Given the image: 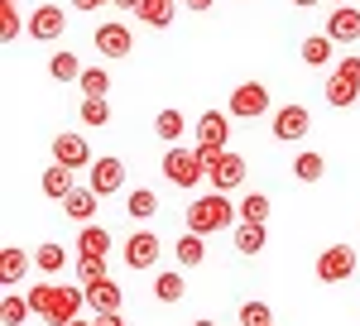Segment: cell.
Segmentation results:
<instances>
[{
	"label": "cell",
	"instance_id": "21",
	"mask_svg": "<svg viewBox=\"0 0 360 326\" xmlns=\"http://www.w3.org/2000/svg\"><path fill=\"white\" fill-rule=\"evenodd\" d=\"M44 197H53V202H68L72 197V168H63V163H53L49 173H44Z\"/></svg>",
	"mask_w": 360,
	"mask_h": 326
},
{
	"label": "cell",
	"instance_id": "38",
	"mask_svg": "<svg viewBox=\"0 0 360 326\" xmlns=\"http://www.w3.org/2000/svg\"><path fill=\"white\" fill-rule=\"evenodd\" d=\"M336 72H341V77H351V82H360V58H341V63H336Z\"/></svg>",
	"mask_w": 360,
	"mask_h": 326
},
{
	"label": "cell",
	"instance_id": "14",
	"mask_svg": "<svg viewBox=\"0 0 360 326\" xmlns=\"http://www.w3.org/2000/svg\"><path fill=\"white\" fill-rule=\"evenodd\" d=\"M207 178H212V192H231V188H240V183H245V159L226 149L221 163H217V168H212Z\"/></svg>",
	"mask_w": 360,
	"mask_h": 326
},
{
	"label": "cell",
	"instance_id": "10",
	"mask_svg": "<svg viewBox=\"0 0 360 326\" xmlns=\"http://www.w3.org/2000/svg\"><path fill=\"white\" fill-rule=\"evenodd\" d=\"M96 48L106 58H130L135 39H130V29L120 25V20H106V25H96Z\"/></svg>",
	"mask_w": 360,
	"mask_h": 326
},
{
	"label": "cell",
	"instance_id": "36",
	"mask_svg": "<svg viewBox=\"0 0 360 326\" xmlns=\"http://www.w3.org/2000/svg\"><path fill=\"white\" fill-rule=\"evenodd\" d=\"M77 278H82V288H86V283H101V278H106V259H96V254H77Z\"/></svg>",
	"mask_w": 360,
	"mask_h": 326
},
{
	"label": "cell",
	"instance_id": "25",
	"mask_svg": "<svg viewBox=\"0 0 360 326\" xmlns=\"http://www.w3.org/2000/svg\"><path fill=\"white\" fill-rule=\"evenodd\" d=\"M125 211H130V221H149L154 211H159V192H149V188H135L130 197H125Z\"/></svg>",
	"mask_w": 360,
	"mask_h": 326
},
{
	"label": "cell",
	"instance_id": "18",
	"mask_svg": "<svg viewBox=\"0 0 360 326\" xmlns=\"http://www.w3.org/2000/svg\"><path fill=\"white\" fill-rule=\"evenodd\" d=\"M25 269H29V254H25V249H15V244H5V249H0V283L15 288V283L25 278Z\"/></svg>",
	"mask_w": 360,
	"mask_h": 326
},
{
	"label": "cell",
	"instance_id": "26",
	"mask_svg": "<svg viewBox=\"0 0 360 326\" xmlns=\"http://www.w3.org/2000/svg\"><path fill=\"white\" fill-rule=\"evenodd\" d=\"M77 115H82V125H91V130H101V125L111 120V101H106V96H82V106H77Z\"/></svg>",
	"mask_w": 360,
	"mask_h": 326
},
{
	"label": "cell",
	"instance_id": "43",
	"mask_svg": "<svg viewBox=\"0 0 360 326\" xmlns=\"http://www.w3.org/2000/svg\"><path fill=\"white\" fill-rule=\"evenodd\" d=\"M72 326H96V322H82V317H77V322H72Z\"/></svg>",
	"mask_w": 360,
	"mask_h": 326
},
{
	"label": "cell",
	"instance_id": "3",
	"mask_svg": "<svg viewBox=\"0 0 360 326\" xmlns=\"http://www.w3.org/2000/svg\"><path fill=\"white\" fill-rule=\"evenodd\" d=\"M164 178L173 183V188H197L202 178H207V168L197 163V149H168L164 154Z\"/></svg>",
	"mask_w": 360,
	"mask_h": 326
},
{
	"label": "cell",
	"instance_id": "11",
	"mask_svg": "<svg viewBox=\"0 0 360 326\" xmlns=\"http://www.w3.org/2000/svg\"><path fill=\"white\" fill-rule=\"evenodd\" d=\"M63 29H68V15H63L58 5H39V10L29 15V34H34L39 44H53Z\"/></svg>",
	"mask_w": 360,
	"mask_h": 326
},
{
	"label": "cell",
	"instance_id": "15",
	"mask_svg": "<svg viewBox=\"0 0 360 326\" xmlns=\"http://www.w3.org/2000/svg\"><path fill=\"white\" fill-rule=\"evenodd\" d=\"M86 307L101 317V312H120L125 307V293L115 288V278H101V283H86Z\"/></svg>",
	"mask_w": 360,
	"mask_h": 326
},
{
	"label": "cell",
	"instance_id": "29",
	"mask_svg": "<svg viewBox=\"0 0 360 326\" xmlns=\"http://www.w3.org/2000/svg\"><path fill=\"white\" fill-rule=\"evenodd\" d=\"M29 317H34L29 298H20V293H5V302H0V322H5V326H25Z\"/></svg>",
	"mask_w": 360,
	"mask_h": 326
},
{
	"label": "cell",
	"instance_id": "30",
	"mask_svg": "<svg viewBox=\"0 0 360 326\" xmlns=\"http://www.w3.org/2000/svg\"><path fill=\"white\" fill-rule=\"evenodd\" d=\"M49 77L53 82H82V63H77V53H53L49 58Z\"/></svg>",
	"mask_w": 360,
	"mask_h": 326
},
{
	"label": "cell",
	"instance_id": "41",
	"mask_svg": "<svg viewBox=\"0 0 360 326\" xmlns=\"http://www.w3.org/2000/svg\"><path fill=\"white\" fill-rule=\"evenodd\" d=\"M183 5H188V10H197V15H202V10H212V0H183Z\"/></svg>",
	"mask_w": 360,
	"mask_h": 326
},
{
	"label": "cell",
	"instance_id": "33",
	"mask_svg": "<svg viewBox=\"0 0 360 326\" xmlns=\"http://www.w3.org/2000/svg\"><path fill=\"white\" fill-rule=\"evenodd\" d=\"M240 221H259V226H264V221H269V197H264V192H245V197H240Z\"/></svg>",
	"mask_w": 360,
	"mask_h": 326
},
{
	"label": "cell",
	"instance_id": "20",
	"mask_svg": "<svg viewBox=\"0 0 360 326\" xmlns=\"http://www.w3.org/2000/svg\"><path fill=\"white\" fill-rule=\"evenodd\" d=\"M77 254H96V259H106V254H111V230H106V226H82V235H77Z\"/></svg>",
	"mask_w": 360,
	"mask_h": 326
},
{
	"label": "cell",
	"instance_id": "39",
	"mask_svg": "<svg viewBox=\"0 0 360 326\" xmlns=\"http://www.w3.org/2000/svg\"><path fill=\"white\" fill-rule=\"evenodd\" d=\"M91 322H96V326H125V322H120V312H101V317H91Z\"/></svg>",
	"mask_w": 360,
	"mask_h": 326
},
{
	"label": "cell",
	"instance_id": "22",
	"mask_svg": "<svg viewBox=\"0 0 360 326\" xmlns=\"http://www.w3.org/2000/svg\"><path fill=\"white\" fill-rule=\"evenodd\" d=\"M356 96H360V82H351V77H341V72H332V77H327V101H332L336 110L356 106Z\"/></svg>",
	"mask_w": 360,
	"mask_h": 326
},
{
	"label": "cell",
	"instance_id": "4",
	"mask_svg": "<svg viewBox=\"0 0 360 326\" xmlns=\"http://www.w3.org/2000/svg\"><path fill=\"white\" fill-rule=\"evenodd\" d=\"M312 269H317L322 283H341V278H351V273H356V249H351V244H332V249H322V254H317V264H312Z\"/></svg>",
	"mask_w": 360,
	"mask_h": 326
},
{
	"label": "cell",
	"instance_id": "42",
	"mask_svg": "<svg viewBox=\"0 0 360 326\" xmlns=\"http://www.w3.org/2000/svg\"><path fill=\"white\" fill-rule=\"evenodd\" d=\"M293 5H298V10H312V5H322V0H293Z\"/></svg>",
	"mask_w": 360,
	"mask_h": 326
},
{
	"label": "cell",
	"instance_id": "9",
	"mask_svg": "<svg viewBox=\"0 0 360 326\" xmlns=\"http://www.w3.org/2000/svg\"><path fill=\"white\" fill-rule=\"evenodd\" d=\"M53 163H63V168H91V149H86V139L82 135H53Z\"/></svg>",
	"mask_w": 360,
	"mask_h": 326
},
{
	"label": "cell",
	"instance_id": "24",
	"mask_svg": "<svg viewBox=\"0 0 360 326\" xmlns=\"http://www.w3.org/2000/svg\"><path fill=\"white\" fill-rule=\"evenodd\" d=\"M173 5H178V0H139V20H144V25H154V29H168L173 25Z\"/></svg>",
	"mask_w": 360,
	"mask_h": 326
},
{
	"label": "cell",
	"instance_id": "12",
	"mask_svg": "<svg viewBox=\"0 0 360 326\" xmlns=\"http://www.w3.org/2000/svg\"><path fill=\"white\" fill-rule=\"evenodd\" d=\"M307 125H312L307 106H283V110H274V139H283V144L303 139V135H307Z\"/></svg>",
	"mask_w": 360,
	"mask_h": 326
},
{
	"label": "cell",
	"instance_id": "35",
	"mask_svg": "<svg viewBox=\"0 0 360 326\" xmlns=\"http://www.w3.org/2000/svg\"><path fill=\"white\" fill-rule=\"evenodd\" d=\"M77 86H82V96H106V91H111V77H106L101 67H82V82H77Z\"/></svg>",
	"mask_w": 360,
	"mask_h": 326
},
{
	"label": "cell",
	"instance_id": "17",
	"mask_svg": "<svg viewBox=\"0 0 360 326\" xmlns=\"http://www.w3.org/2000/svg\"><path fill=\"white\" fill-rule=\"evenodd\" d=\"M183 130H188V120H183V110H178V106H168V110H159V115H154V135L164 139L168 149L183 139Z\"/></svg>",
	"mask_w": 360,
	"mask_h": 326
},
{
	"label": "cell",
	"instance_id": "13",
	"mask_svg": "<svg viewBox=\"0 0 360 326\" xmlns=\"http://www.w3.org/2000/svg\"><path fill=\"white\" fill-rule=\"evenodd\" d=\"M226 139H231V120H226V110H202V115H197V144L226 149Z\"/></svg>",
	"mask_w": 360,
	"mask_h": 326
},
{
	"label": "cell",
	"instance_id": "1",
	"mask_svg": "<svg viewBox=\"0 0 360 326\" xmlns=\"http://www.w3.org/2000/svg\"><path fill=\"white\" fill-rule=\"evenodd\" d=\"M29 307H34L49 326H72V322H77V312L86 307V288L44 283V288H29Z\"/></svg>",
	"mask_w": 360,
	"mask_h": 326
},
{
	"label": "cell",
	"instance_id": "16",
	"mask_svg": "<svg viewBox=\"0 0 360 326\" xmlns=\"http://www.w3.org/2000/svg\"><path fill=\"white\" fill-rule=\"evenodd\" d=\"M96 192L91 188H72V197L63 202V216H72V221H82V226H91V216H96Z\"/></svg>",
	"mask_w": 360,
	"mask_h": 326
},
{
	"label": "cell",
	"instance_id": "37",
	"mask_svg": "<svg viewBox=\"0 0 360 326\" xmlns=\"http://www.w3.org/2000/svg\"><path fill=\"white\" fill-rule=\"evenodd\" d=\"M0 20H5V25H0V39L10 44V39L20 34V10H15V0H0Z\"/></svg>",
	"mask_w": 360,
	"mask_h": 326
},
{
	"label": "cell",
	"instance_id": "2",
	"mask_svg": "<svg viewBox=\"0 0 360 326\" xmlns=\"http://www.w3.org/2000/svg\"><path fill=\"white\" fill-rule=\"evenodd\" d=\"M236 221H240V207H231L226 192L193 197V207H188V230H193V235H217V230L236 226Z\"/></svg>",
	"mask_w": 360,
	"mask_h": 326
},
{
	"label": "cell",
	"instance_id": "8",
	"mask_svg": "<svg viewBox=\"0 0 360 326\" xmlns=\"http://www.w3.org/2000/svg\"><path fill=\"white\" fill-rule=\"evenodd\" d=\"M327 39L332 44H360V5H336L327 15Z\"/></svg>",
	"mask_w": 360,
	"mask_h": 326
},
{
	"label": "cell",
	"instance_id": "28",
	"mask_svg": "<svg viewBox=\"0 0 360 326\" xmlns=\"http://www.w3.org/2000/svg\"><path fill=\"white\" fill-rule=\"evenodd\" d=\"M183 293H188V283H183V273L164 269L159 278H154V298H159V302H183Z\"/></svg>",
	"mask_w": 360,
	"mask_h": 326
},
{
	"label": "cell",
	"instance_id": "32",
	"mask_svg": "<svg viewBox=\"0 0 360 326\" xmlns=\"http://www.w3.org/2000/svg\"><path fill=\"white\" fill-rule=\"evenodd\" d=\"M322 173H327V159L322 154H298V163H293V178L298 183H317Z\"/></svg>",
	"mask_w": 360,
	"mask_h": 326
},
{
	"label": "cell",
	"instance_id": "40",
	"mask_svg": "<svg viewBox=\"0 0 360 326\" xmlns=\"http://www.w3.org/2000/svg\"><path fill=\"white\" fill-rule=\"evenodd\" d=\"M101 5H111V0H72V10H101Z\"/></svg>",
	"mask_w": 360,
	"mask_h": 326
},
{
	"label": "cell",
	"instance_id": "27",
	"mask_svg": "<svg viewBox=\"0 0 360 326\" xmlns=\"http://www.w3.org/2000/svg\"><path fill=\"white\" fill-rule=\"evenodd\" d=\"M236 249H240V254H259V249H264V226H259V221H240V226H236Z\"/></svg>",
	"mask_w": 360,
	"mask_h": 326
},
{
	"label": "cell",
	"instance_id": "44",
	"mask_svg": "<svg viewBox=\"0 0 360 326\" xmlns=\"http://www.w3.org/2000/svg\"><path fill=\"white\" fill-rule=\"evenodd\" d=\"M193 326H217V322H193Z\"/></svg>",
	"mask_w": 360,
	"mask_h": 326
},
{
	"label": "cell",
	"instance_id": "5",
	"mask_svg": "<svg viewBox=\"0 0 360 326\" xmlns=\"http://www.w3.org/2000/svg\"><path fill=\"white\" fill-rule=\"evenodd\" d=\"M231 115H240V120H255V115H264L269 110V91H264V82H240L236 91H231Z\"/></svg>",
	"mask_w": 360,
	"mask_h": 326
},
{
	"label": "cell",
	"instance_id": "45",
	"mask_svg": "<svg viewBox=\"0 0 360 326\" xmlns=\"http://www.w3.org/2000/svg\"><path fill=\"white\" fill-rule=\"evenodd\" d=\"M332 5H351V0H332Z\"/></svg>",
	"mask_w": 360,
	"mask_h": 326
},
{
	"label": "cell",
	"instance_id": "34",
	"mask_svg": "<svg viewBox=\"0 0 360 326\" xmlns=\"http://www.w3.org/2000/svg\"><path fill=\"white\" fill-rule=\"evenodd\" d=\"M240 326H274V312H269V302H240Z\"/></svg>",
	"mask_w": 360,
	"mask_h": 326
},
{
	"label": "cell",
	"instance_id": "23",
	"mask_svg": "<svg viewBox=\"0 0 360 326\" xmlns=\"http://www.w3.org/2000/svg\"><path fill=\"white\" fill-rule=\"evenodd\" d=\"M173 254H178V264H183V269H197V264L207 259V235H193V230H188L183 240L173 244Z\"/></svg>",
	"mask_w": 360,
	"mask_h": 326
},
{
	"label": "cell",
	"instance_id": "31",
	"mask_svg": "<svg viewBox=\"0 0 360 326\" xmlns=\"http://www.w3.org/2000/svg\"><path fill=\"white\" fill-rule=\"evenodd\" d=\"M34 264L49 273V278H58L63 264H68V249H63V244H39V249H34Z\"/></svg>",
	"mask_w": 360,
	"mask_h": 326
},
{
	"label": "cell",
	"instance_id": "19",
	"mask_svg": "<svg viewBox=\"0 0 360 326\" xmlns=\"http://www.w3.org/2000/svg\"><path fill=\"white\" fill-rule=\"evenodd\" d=\"M332 39H327V34H307L303 39V48H298V58H303L307 67H327V63H332Z\"/></svg>",
	"mask_w": 360,
	"mask_h": 326
},
{
	"label": "cell",
	"instance_id": "7",
	"mask_svg": "<svg viewBox=\"0 0 360 326\" xmlns=\"http://www.w3.org/2000/svg\"><path fill=\"white\" fill-rule=\"evenodd\" d=\"M159 254H164V240H159L154 230H135V235L125 240V264H130V269H154Z\"/></svg>",
	"mask_w": 360,
	"mask_h": 326
},
{
	"label": "cell",
	"instance_id": "6",
	"mask_svg": "<svg viewBox=\"0 0 360 326\" xmlns=\"http://www.w3.org/2000/svg\"><path fill=\"white\" fill-rule=\"evenodd\" d=\"M86 188L96 192V197H111V192L125 188V163L115 159V154H106V159L91 163V173H86Z\"/></svg>",
	"mask_w": 360,
	"mask_h": 326
}]
</instances>
